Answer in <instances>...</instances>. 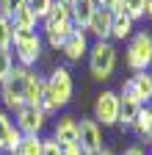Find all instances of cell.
Masks as SVG:
<instances>
[{
    "label": "cell",
    "instance_id": "7",
    "mask_svg": "<svg viewBox=\"0 0 152 155\" xmlns=\"http://www.w3.org/2000/svg\"><path fill=\"white\" fill-rule=\"evenodd\" d=\"M94 122L100 127H111V125H119V94L116 91H100L97 100H94Z\"/></svg>",
    "mask_w": 152,
    "mask_h": 155
},
{
    "label": "cell",
    "instance_id": "25",
    "mask_svg": "<svg viewBox=\"0 0 152 155\" xmlns=\"http://www.w3.org/2000/svg\"><path fill=\"white\" fill-rule=\"evenodd\" d=\"M22 6H25V0H0V14L11 19V17H14L17 11H20Z\"/></svg>",
    "mask_w": 152,
    "mask_h": 155
},
{
    "label": "cell",
    "instance_id": "8",
    "mask_svg": "<svg viewBox=\"0 0 152 155\" xmlns=\"http://www.w3.org/2000/svg\"><path fill=\"white\" fill-rule=\"evenodd\" d=\"M47 122V114L42 108H36V105H22L20 111H17V122L14 127L20 130L22 136H39L42 127Z\"/></svg>",
    "mask_w": 152,
    "mask_h": 155
},
{
    "label": "cell",
    "instance_id": "35",
    "mask_svg": "<svg viewBox=\"0 0 152 155\" xmlns=\"http://www.w3.org/2000/svg\"><path fill=\"white\" fill-rule=\"evenodd\" d=\"M149 78H152V64H149Z\"/></svg>",
    "mask_w": 152,
    "mask_h": 155
},
{
    "label": "cell",
    "instance_id": "27",
    "mask_svg": "<svg viewBox=\"0 0 152 155\" xmlns=\"http://www.w3.org/2000/svg\"><path fill=\"white\" fill-rule=\"evenodd\" d=\"M20 144H22V133L17 130V127H11V130H8V141H6V150H3V152H11V155H14L17 150H20Z\"/></svg>",
    "mask_w": 152,
    "mask_h": 155
},
{
    "label": "cell",
    "instance_id": "10",
    "mask_svg": "<svg viewBox=\"0 0 152 155\" xmlns=\"http://www.w3.org/2000/svg\"><path fill=\"white\" fill-rule=\"evenodd\" d=\"M138 111H141V103L133 97L130 83L125 81V83H122V94H119V125H122V127H130L133 122H136Z\"/></svg>",
    "mask_w": 152,
    "mask_h": 155
},
{
    "label": "cell",
    "instance_id": "13",
    "mask_svg": "<svg viewBox=\"0 0 152 155\" xmlns=\"http://www.w3.org/2000/svg\"><path fill=\"white\" fill-rule=\"evenodd\" d=\"M42 100H44V78L36 69H28L25 72V105L42 108Z\"/></svg>",
    "mask_w": 152,
    "mask_h": 155
},
{
    "label": "cell",
    "instance_id": "20",
    "mask_svg": "<svg viewBox=\"0 0 152 155\" xmlns=\"http://www.w3.org/2000/svg\"><path fill=\"white\" fill-rule=\"evenodd\" d=\"M11 42H14V22L0 14V50H11Z\"/></svg>",
    "mask_w": 152,
    "mask_h": 155
},
{
    "label": "cell",
    "instance_id": "19",
    "mask_svg": "<svg viewBox=\"0 0 152 155\" xmlns=\"http://www.w3.org/2000/svg\"><path fill=\"white\" fill-rule=\"evenodd\" d=\"M130 36H133V19L127 14H113L111 39H130Z\"/></svg>",
    "mask_w": 152,
    "mask_h": 155
},
{
    "label": "cell",
    "instance_id": "15",
    "mask_svg": "<svg viewBox=\"0 0 152 155\" xmlns=\"http://www.w3.org/2000/svg\"><path fill=\"white\" fill-rule=\"evenodd\" d=\"M53 139L61 147L78 144V119H75V116H61L58 125H55V130H53Z\"/></svg>",
    "mask_w": 152,
    "mask_h": 155
},
{
    "label": "cell",
    "instance_id": "2",
    "mask_svg": "<svg viewBox=\"0 0 152 155\" xmlns=\"http://www.w3.org/2000/svg\"><path fill=\"white\" fill-rule=\"evenodd\" d=\"M39 22H42V31H44V36H47L50 47H55V50H61V45L66 42V36L75 31L72 17H69V6L58 3V0H53L50 11L39 19Z\"/></svg>",
    "mask_w": 152,
    "mask_h": 155
},
{
    "label": "cell",
    "instance_id": "24",
    "mask_svg": "<svg viewBox=\"0 0 152 155\" xmlns=\"http://www.w3.org/2000/svg\"><path fill=\"white\" fill-rule=\"evenodd\" d=\"M14 127V122H11V116L6 114V111H0V152L6 150V141H8V130Z\"/></svg>",
    "mask_w": 152,
    "mask_h": 155
},
{
    "label": "cell",
    "instance_id": "16",
    "mask_svg": "<svg viewBox=\"0 0 152 155\" xmlns=\"http://www.w3.org/2000/svg\"><path fill=\"white\" fill-rule=\"evenodd\" d=\"M127 83H130L133 97H136L141 105H149L152 103V78H149V72H136Z\"/></svg>",
    "mask_w": 152,
    "mask_h": 155
},
{
    "label": "cell",
    "instance_id": "4",
    "mask_svg": "<svg viewBox=\"0 0 152 155\" xmlns=\"http://www.w3.org/2000/svg\"><path fill=\"white\" fill-rule=\"evenodd\" d=\"M89 69L97 81H108L116 69V47L111 42H94L89 47Z\"/></svg>",
    "mask_w": 152,
    "mask_h": 155
},
{
    "label": "cell",
    "instance_id": "32",
    "mask_svg": "<svg viewBox=\"0 0 152 155\" xmlns=\"http://www.w3.org/2000/svg\"><path fill=\"white\" fill-rule=\"evenodd\" d=\"M144 14L152 17V0H144Z\"/></svg>",
    "mask_w": 152,
    "mask_h": 155
},
{
    "label": "cell",
    "instance_id": "22",
    "mask_svg": "<svg viewBox=\"0 0 152 155\" xmlns=\"http://www.w3.org/2000/svg\"><path fill=\"white\" fill-rule=\"evenodd\" d=\"M122 6H125V14L136 22V19H141V17H147L144 14V0H122Z\"/></svg>",
    "mask_w": 152,
    "mask_h": 155
},
{
    "label": "cell",
    "instance_id": "28",
    "mask_svg": "<svg viewBox=\"0 0 152 155\" xmlns=\"http://www.w3.org/2000/svg\"><path fill=\"white\" fill-rule=\"evenodd\" d=\"M97 8H105V11H111V14H125L122 0H97Z\"/></svg>",
    "mask_w": 152,
    "mask_h": 155
},
{
    "label": "cell",
    "instance_id": "29",
    "mask_svg": "<svg viewBox=\"0 0 152 155\" xmlns=\"http://www.w3.org/2000/svg\"><path fill=\"white\" fill-rule=\"evenodd\" d=\"M42 155H61V144L53 139H42Z\"/></svg>",
    "mask_w": 152,
    "mask_h": 155
},
{
    "label": "cell",
    "instance_id": "34",
    "mask_svg": "<svg viewBox=\"0 0 152 155\" xmlns=\"http://www.w3.org/2000/svg\"><path fill=\"white\" fill-rule=\"evenodd\" d=\"M58 3H64V6H69V3H72V0H58Z\"/></svg>",
    "mask_w": 152,
    "mask_h": 155
},
{
    "label": "cell",
    "instance_id": "36",
    "mask_svg": "<svg viewBox=\"0 0 152 155\" xmlns=\"http://www.w3.org/2000/svg\"><path fill=\"white\" fill-rule=\"evenodd\" d=\"M0 155H3V152H0Z\"/></svg>",
    "mask_w": 152,
    "mask_h": 155
},
{
    "label": "cell",
    "instance_id": "17",
    "mask_svg": "<svg viewBox=\"0 0 152 155\" xmlns=\"http://www.w3.org/2000/svg\"><path fill=\"white\" fill-rule=\"evenodd\" d=\"M130 127H133V133L138 136V141L152 144V105H141L136 122H133Z\"/></svg>",
    "mask_w": 152,
    "mask_h": 155
},
{
    "label": "cell",
    "instance_id": "12",
    "mask_svg": "<svg viewBox=\"0 0 152 155\" xmlns=\"http://www.w3.org/2000/svg\"><path fill=\"white\" fill-rule=\"evenodd\" d=\"M94 11H97V0H72L69 3V17H72V25L78 31H86Z\"/></svg>",
    "mask_w": 152,
    "mask_h": 155
},
{
    "label": "cell",
    "instance_id": "14",
    "mask_svg": "<svg viewBox=\"0 0 152 155\" xmlns=\"http://www.w3.org/2000/svg\"><path fill=\"white\" fill-rule=\"evenodd\" d=\"M111 25H113V14L105 11V8H97L86 31L97 36V42H108V39H111Z\"/></svg>",
    "mask_w": 152,
    "mask_h": 155
},
{
    "label": "cell",
    "instance_id": "33",
    "mask_svg": "<svg viewBox=\"0 0 152 155\" xmlns=\"http://www.w3.org/2000/svg\"><path fill=\"white\" fill-rule=\"evenodd\" d=\"M97 155H116V152H111V150H100Z\"/></svg>",
    "mask_w": 152,
    "mask_h": 155
},
{
    "label": "cell",
    "instance_id": "6",
    "mask_svg": "<svg viewBox=\"0 0 152 155\" xmlns=\"http://www.w3.org/2000/svg\"><path fill=\"white\" fill-rule=\"evenodd\" d=\"M14 55L20 67L31 69L42 55V33L39 31H14Z\"/></svg>",
    "mask_w": 152,
    "mask_h": 155
},
{
    "label": "cell",
    "instance_id": "21",
    "mask_svg": "<svg viewBox=\"0 0 152 155\" xmlns=\"http://www.w3.org/2000/svg\"><path fill=\"white\" fill-rule=\"evenodd\" d=\"M14 155H42V139L39 136H22V144Z\"/></svg>",
    "mask_w": 152,
    "mask_h": 155
},
{
    "label": "cell",
    "instance_id": "1",
    "mask_svg": "<svg viewBox=\"0 0 152 155\" xmlns=\"http://www.w3.org/2000/svg\"><path fill=\"white\" fill-rule=\"evenodd\" d=\"M75 94V83H72V72L66 67L53 69L50 78H44V100H42V111L50 116L58 108H64Z\"/></svg>",
    "mask_w": 152,
    "mask_h": 155
},
{
    "label": "cell",
    "instance_id": "11",
    "mask_svg": "<svg viewBox=\"0 0 152 155\" xmlns=\"http://www.w3.org/2000/svg\"><path fill=\"white\" fill-rule=\"evenodd\" d=\"M61 53L66 55V61H80V58L89 53V36H86V31H78V28H75L66 36V42L61 45Z\"/></svg>",
    "mask_w": 152,
    "mask_h": 155
},
{
    "label": "cell",
    "instance_id": "3",
    "mask_svg": "<svg viewBox=\"0 0 152 155\" xmlns=\"http://www.w3.org/2000/svg\"><path fill=\"white\" fill-rule=\"evenodd\" d=\"M125 61L133 72H147L152 64V33L138 31L127 39V47H125Z\"/></svg>",
    "mask_w": 152,
    "mask_h": 155
},
{
    "label": "cell",
    "instance_id": "30",
    "mask_svg": "<svg viewBox=\"0 0 152 155\" xmlns=\"http://www.w3.org/2000/svg\"><path fill=\"white\" fill-rule=\"evenodd\" d=\"M61 155H86L80 150V144H69V147H61Z\"/></svg>",
    "mask_w": 152,
    "mask_h": 155
},
{
    "label": "cell",
    "instance_id": "26",
    "mask_svg": "<svg viewBox=\"0 0 152 155\" xmlns=\"http://www.w3.org/2000/svg\"><path fill=\"white\" fill-rule=\"evenodd\" d=\"M25 6H28V8H31V11L36 14V17H39V19H42V17H44V14L50 11L53 0H25Z\"/></svg>",
    "mask_w": 152,
    "mask_h": 155
},
{
    "label": "cell",
    "instance_id": "9",
    "mask_svg": "<svg viewBox=\"0 0 152 155\" xmlns=\"http://www.w3.org/2000/svg\"><path fill=\"white\" fill-rule=\"evenodd\" d=\"M78 144L86 155H97L102 147V127L94 119H80L78 122Z\"/></svg>",
    "mask_w": 152,
    "mask_h": 155
},
{
    "label": "cell",
    "instance_id": "23",
    "mask_svg": "<svg viewBox=\"0 0 152 155\" xmlns=\"http://www.w3.org/2000/svg\"><path fill=\"white\" fill-rule=\"evenodd\" d=\"M11 69H14V53L11 50H0V83L8 78Z\"/></svg>",
    "mask_w": 152,
    "mask_h": 155
},
{
    "label": "cell",
    "instance_id": "18",
    "mask_svg": "<svg viewBox=\"0 0 152 155\" xmlns=\"http://www.w3.org/2000/svg\"><path fill=\"white\" fill-rule=\"evenodd\" d=\"M11 22H14V31H36V22H39V17H36L28 6H22L20 11L11 17Z\"/></svg>",
    "mask_w": 152,
    "mask_h": 155
},
{
    "label": "cell",
    "instance_id": "5",
    "mask_svg": "<svg viewBox=\"0 0 152 155\" xmlns=\"http://www.w3.org/2000/svg\"><path fill=\"white\" fill-rule=\"evenodd\" d=\"M25 72H28L25 67L17 64L8 72V78L0 83V103H3L8 111H14V114L25 105Z\"/></svg>",
    "mask_w": 152,
    "mask_h": 155
},
{
    "label": "cell",
    "instance_id": "37",
    "mask_svg": "<svg viewBox=\"0 0 152 155\" xmlns=\"http://www.w3.org/2000/svg\"><path fill=\"white\" fill-rule=\"evenodd\" d=\"M149 155H152V152H149Z\"/></svg>",
    "mask_w": 152,
    "mask_h": 155
},
{
    "label": "cell",
    "instance_id": "31",
    "mask_svg": "<svg viewBox=\"0 0 152 155\" xmlns=\"http://www.w3.org/2000/svg\"><path fill=\"white\" fill-rule=\"evenodd\" d=\"M122 155H147V152H144L141 147H127V150H125Z\"/></svg>",
    "mask_w": 152,
    "mask_h": 155
}]
</instances>
